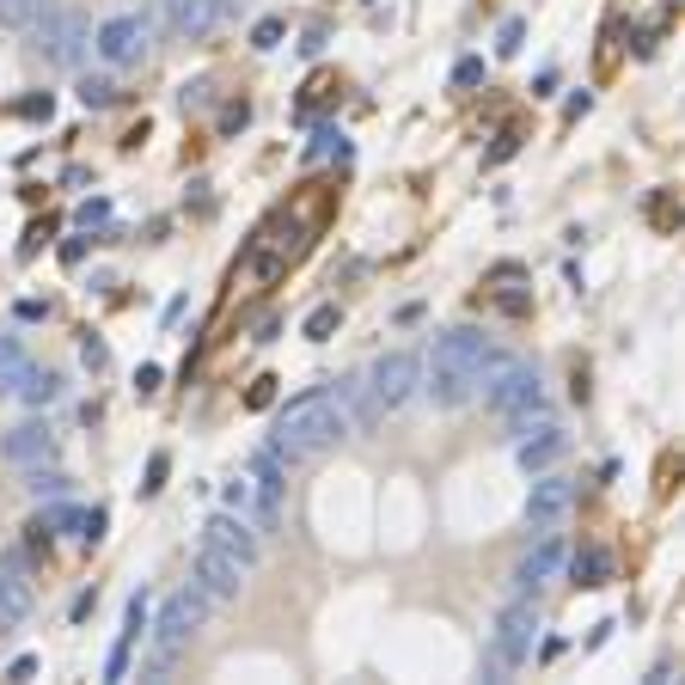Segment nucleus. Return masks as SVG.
<instances>
[{
  "mask_svg": "<svg viewBox=\"0 0 685 685\" xmlns=\"http://www.w3.org/2000/svg\"><path fill=\"white\" fill-rule=\"evenodd\" d=\"M342 435H349V417H342L337 398H331V392H300V398H288V405L276 410L269 447H276L281 459H312V453L337 447Z\"/></svg>",
  "mask_w": 685,
  "mask_h": 685,
  "instance_id": "f257e3e1",
  "label": "nucleus"
},
{
  "mask_svg": "<svg viewBox=\"0 0 685 685\" xmlns=\"http://www.w3.org/2000/svg\"><path fill=\"white\" fill-rule=\"evenodd\" d=\"M490 349L478 325H459L435 342V356H429V374H422V392H429V405L435 410H459L471 405V392H478V356Z\"/></svg>",
  "mask_w": 685,
  "mask_h": 685,
  "instance_id": "f03ea898",
  "label": "nucleus"
},
{
  "mask_svg": "<svg viewBox=\"0 0 685 685\" xmlns=\"http://www.w3.org/2000/svg\"><path fill=\"white\" fill-rule=\"evenodd\" d=\"M208 606H215V600H208L196 581L171 593L166 606H159V618H154V649H147V668H141V680H159V673L171 668V654H178L190 637H196V630H203Z\"/></svg>",
  "mask_w": 685,
  "mask_h": 685,
  "instance_id": "7ed1b4c3",
  "label": "nucleus"
},
{
  "mask_svg": "<svg viewBox=\"0 0 685 685\" xmlns=\"http://www.w3.org/2000/svg\"><path fill=\"white\" fill-rule=\"evenodd\" d=\"M422 386V361L410 356V349H392V356H380L368 374H361V392H368V405H374V417H392V410H405L410 398H417Z\"/></svg>",
  "mask_w": 685,
  "mask_h": 685,
  "instance_id": "20e7f679",
  "label": "nucleus"
},
{
  "mask_svg": "<svg viewBox=\"0 0 685 685\" xmlns=\"http://www.w3.org/2000/svg\"><path fill=\"white\" fill-rule=\"evenodd\" d=\"M532 642H539V612H532V593L508 600L496 612V637H490V673H508L520 661H532Z\"/></svg>",
  "mask_w": 685,
  "mask_h": 685,
  "instance_id": "39448f33",
  "label": "nucleus"
},
{
  "mask_svg": "<svg viewBox=\"0 0 685 685\" xmlns=\"http://www.w3.org/2000/svg\"><path fill=\"white\" fill-rule=\"evenodd\" d=\"M483 410H490V417H496L502 429H508V435H520L527 422L545 417V386H539V374H532L527 361H520V368H514V374L502 380V386L490 392V398H483Z\"/></svg>",
  "mask_w": 685,
  "mask_h": 685,
  "instance_id": "423d86ee",
  "label": "nucleus"
},
{
  "mask_svg": "<svg viewBox=\"0 0 685 685\" xmlns=\"http://www.w3.org/2000/svg\"><path fill=\"white\" fill-rule=\"evenodd\" d=\"M576 508V483L557 478V471H532V490H527V527L532 532H557Z\"/></svg>",
  "mask_w": 685,
  "mask_h": 685,
  "instance_id": "0eeeda50",
  "label": "nucleus"
},
{
  "mask_svg": "<svg viewBox=\"0 0 685 685\" xmlns=\"http://www.w3.org/2000/svg\"><path fill=\"white\" fill-rule=\"evenodd\" d=\"M37 19H44V25H37V49H44L49 62H56V68H80V62H86V37H93V32H86V19L68 13V7H62V13H37Z\"/></svg>",
  "mask_w": 685,
  "mask_h": 685,
  "instance_id": "6e6552de",
  "label": "nucleus"
},
{
  "mask_svg": "<svg viewBox=\"0 0 685 685\" xmlns=\"http://www.w3.org/2000/svg\"><path fill=\"white\" fill-rule=\"evenodd\" d=\"M93 49H98V62H110V68L141 62V49H147V19H141V13L105 19V25L93 32Z\"/></svg>",
  "mask_w": 685,
  "mask_h": 685,
  "instance_id": "1a4fd4ad",
  "label": "nucleus"
},
{
  "mask_svg": "<svg viewBox=\"0 0 685 685\" xmlns=\"http://www.w3.org/2000/svg\"><path fill=\"white\" fill-rule=\"evenodd\" d=\"M563 563H569V545H563L557 532H539V539L527 545V557L514 563V588H520V593L551 588V581L563 576Z\"/></svg>",
  "mask_w": 685,
  "mask_h": 685,
  "instance_id": "9d476101",
  "label": "nucleus"
},
{
  "mask_svg": "<svg viewBox=\"0 0 685 685\" xmlns=\"http://www.w3.org/2000/svg\"><path fill=\"white\" fill-rule=\"evenodd\" d=\"M190 581H196L215 606H227V600H239V588H245V563H233L227 551L203 545V551H196V563H190Z\"/></svg>",
  "mask_w": 685,
  "mask_h": 685,
  "instance_id": "9b49d317",
  "label": "nucleus"
},
{
  "mask_svg": "<svg viewBox=\"0 0 685 685\" xmlns=\"http://www.w3.org/2000/svg\"><path fill=\"white\" fill-rule=\"evenodd\" d=\"M563 447H569V435H563L551 417L527 422V429L514 435V459H520V471H527V478H532V471H551V466H557Z\"/></svg>",
  "mask_w": 685,
  "mask_h": 685,
  "instance_id": "f8f14e48",
  "label": "nucleus"
},
{
  "mask_svg": "<svg viewBox=\"0 0 685 685\" xmlns=\"http://www.w3.org/2000/svg\"><path fill=\"white\" fill-rule=\"evenodd\" d=\"M32 606H37V588H32V576H25V557L7 551V557H0V630L25 624Z\"/></svg>",
  "mask_w": 685,
  "mask_h": 685,
  "instance_id": "ddd939ff",
  "label": "nucleus"
},
{
  "mask_svg": "<svg viewBox=\"0 0 685 685\" xmlns=\"http://www.w3.org/2000/svg\"><path fill=\"white\" fill-rule=\"evenodd\" d=\"M203 545H215V551H227L233 563H245V569H257V532L245 527V514H215L203 527Z\"/></svg>",
  "mask_w": 685,
  "mask_h": 685,
  "instance_id": "4468645a",
  "label": "nucleus"
},
{
  "mask_svg": "<svg viewBox=\"0 0 685 685\" xmlns=\"http://www.w3.org/2000/svg\"><path fill=\"white\" fill-rule=\"evenodd\" d=\"M227 7H233V0H166V19H171V32L178 37L196 44V37H208L220 19H227Z\"/></svg>",
  "mask_w": 685,
  "mask_h": 685,
  "instance_id": "2eb2a0df",
  "label": "nucleus"
},
{
  "mask_svg": "<svg viewBox=\"0 0 685 685\" xmlns=\"http://www.w3.org/2000/svg\"><path fill=\"white\" fill-rule=\"evenodd\" d=\"M0 453H7V466H44V459H56V435H49V422H25V429H13V435L0 441Z\"/></svg>",
  "mask_w": 685,
  "mask_h": 685,
  "instance_id": "dca6fc26",
  "label": "nucleus"
},
{
  "mask_svg": "<svg viewBox=\"0 0 685 685\" xmlns=\"http://www.w3.org/2000/svg\"><path fill=\"white\" fill-rule=\"evenodd\" d=\"M13 398H25V405H56L62 398V374H49V368H25V380H19V392Z\"/></svg>",
  "mask_w": 685,
  "mask_h": 685,
  "instance_id": "f3484780",
  "label": "nucleus"
},
{
  "mask_svg": "<svg viewBox=\"0 0 685 685\" xmlns=\"http://www.w3.org/2000/svg\"><path fill=\"white\" fill-rule=\"evenodd\" d=\"M563 569H576L581 588H606V581H612V551L593 545V551H581V557H569Z\"/></svg>",
  "mask_w": 685,
  "mask_h": 685,
  "instance_id": "a211bd4d",
  "label": "nucleus"
},
{
  "mask_svg": "<svg viewBox=\"0 0 685 685\" xmlns=\"http://www.w3.org/2000/svg\"><path fill=\"white\" fill-rule=\"evenodd\" d=\"M25 490H32V496H68V471L56 466V459H44V466H25Z\"/></svg>",
  "mask_w": 685,
  "mask_h": 685,
  "instance_id": "6ab92c4d",
  "label": "nucleus"
},
{
  "mask_svg": "<svg viewBox=\"0 0 685 685\" xmlns=\"http://www.w3.org/2000/svg\"><path fill=\"white\" fill-rule=\"evenodd\" d=\"M37 13H44V0H0V25H7V32L37 25Z\"/></svg>",
  "mask_w": 685,
  "mask_h": 685,
  "instance_id": "aec40b11",
  "label": "nucleus"
},
{
  "mask_svg": "<svg viewBox=\"0 0 685 685\" xmlns=\"http://www.w3.org/2000/svg\"><path fill=\"white\" fill-rule=\"evenodd\" d=\"M337 325H342V312H337V307H312V312H307V337H312V342H325Z\"/></svg>",
  "mask_w": 685,
  "mask_h": 685,
  "instance_id": "412c9836",
  "label": "nucleus"
},
{
  "mask_svg": "<svg viewBox=\"0 0 685 685\" xmlns=\"http://www.w3.org/2000/svg\"><path fill=\"white\" fill-rule=\"evenodd\" d=\"M110 98H117V86H110V80H105V74H98V80H80V105H93V110H105V105H110Z\"/></svg>",
  "mask_w": 685,
  "mask_h": 685,
  "instance_id": "4be33fe9",
  "label": "nucleus"
},
{
  "mask_svg": "<svg viewBox=\"0 0 685 685\" xmlns=\"http://www.w3.org/2000/svg\"><path fill=\"white\" fill-rule=\"evenodd\" d=\"M166 471H171V459L154 453V459H147V478H141V496H159V490H166Z\"/></svg>",
  "mask_w": 685,
  "mask_h": 685,
  "instance_id": "5701e85b",
  "label": "nucleus"
},
{
  "mask_svg": "<svg viewBox=\"0 0 685 685\" xmlns=\"http://www.w3.org/2000/svg\"><path fill=\"white\" fill-rule=\"evenodd\" d=\"M331 154H349V147H342V129H319V141H312V159H331Z\"/></svg>",
  "mask_w": 685,
  "mask_h": 685,
  "instance_id": "b1692460",
  "label": "nucleus"
},
{
  "mask_svg": "<svg viewBox=\"0 0 685 685\" xmlns=\"http://www.w3.org/2000/svg\"><path fill=\"white\" fill-rule=\"evenodd\" d=\"M19 361H25V342H19L13 331H0V374H13Z\"/></svg>",
  "mask_w": 685,
  "mask_h": 685,
  "instance_id": "393cba45",
  "label": "nucleus"
},
{
  "mask_svg": "<svg viewBox=\"0 0 685 685\" xmlns=\"http://www.w3.org/2000/svg\"><path fill=\"white\" fill-rule=\"evenodd\" d=\"M141 630H147V593H135V600H129V618H123V637L141 642Z\"/></svg>",
  "mask_w": 685,
  "mask_h": 685,
  "instance_id": "a878e982",
  "label": "nucleus"
},
{
  "mask_svg": "<svg viewBox=\"0 0 685 685\" xmlns=\"http://www.w3.org/2000/svg\"><path fill=\"white\" fill-rule=\"evenodd\" d=\"M129 649H135V637H117V649H110V661H105V680H123L129 673Z\"/></svg>",
  "mask_w": 685,
  "mask_h": 685,
  "instance_id": "bb28decb",
  "label": "nucleus"
},
{
  "mask_svg": "<svg viewBox=\"0 0 685 685\" xmlns=\"http://www.w3.org/2000/svg\"><path fill=\"white\" fill-rule=\"evenodd\" d=\"M281 32H288L281 19H257V32H251V44H257V49H276V44H281Z\"/></svg>",
  "mask_w": 685,
  "mask_h": 685,
  "instance_id": "cd10ccee",
  "label": "nucleus"
},
{
  "mask_svg": "<svg viewBox=\"0 0 685 685\" xmlns=\"http://www.w3.org/2000/svg\"><path fill=\"white\" fill-rule=\"evenodd\" d=\"M227 508H233V514H251V478H233V483H227Z\"/></svg>",
  "mask_w": 685,
  "mask_h": 685,
  "instance_id": "c85d7f7f",
  "label": "nucleus"
},
{
  "mask_svg": "<svg viewBox=\"0 0 685 685\" xmlns=\"http://www.w3.org/2000/svg\"><path fill=\"white\" fill-rule=\"evenodd\" d=\"M478 80H483V62H478V56H471V62H459V68H453V86H478Z\"/></svg>",
  "mask_w": 685,
  "mask_h": 685,
  "instance_id": "c756f323",
  "label": "nucleus"
},
{
  "mask_svg": "<svg viewBox=\"0 0 685 685\" xmlns=\"http://www.w3.org/2000/svg\"><path fill=\"white\" fill-rule=\"evenodd\" d=\"M520 32H527V25H520V19H508V25H502V56H514V49H520Z\"/></svg>",
  "mask_w": 685,
  "mask_h": 685,
  "instance_id": "7c9ffc66",
  "label": "nucleus"
},
{
  "mask_svg": "<svg viewBox=\"0 0 685 685\" xmlns=\"http://www.w3.org/2000/svg\"><path fill=\"white\" fill-rule=\"evenodd\" d=\"M49 110H56V98H25V105H19V117H44V123H49Z\"/></svg>",
  "mask_w": 685,
  "mask_h": 685,
  "instance_id": "2f4dec72",
  "label": "nucleus"
},
{
  "mask_svg": "<svg viewBox=\"0 0 685 685\" xmlns=\"http://www.w3.org/2000/svg\"><path fill=\"white\" fill-rule=\"evenodd\" d=\"M105 215H110V203H105V196H93V203L80 208V227H93V220H105Z\"/></svg>",
  "mask_w": 685,
  "mask_h": 685,
  "instance_id": "473e14b6",
  "label": "nucleus"
},
{
  "mask_svg": "<svg viewBox=\"0 0 685 685\" xmlns=\"http://www.w3.org/2000/svg\"><path fill=\"white\" fill-rule=\"evenodd\" d=\"M80 361H86V368H105V342L86 337V342H80Z\"/></svg>",
  "mask_w": 685,
  "mask_h": 685,
  "instance_id": "72a5a7b5",
  "label": "nucleus"
},
{
  "mask_svg": "<svg viewBox=\"0 0 685 685\" xmlns=\"http://www.w3.org/2000/svg\"><path fill=\"white\" fill-rule=\"evenodd\" d=\"M32 673H37V654H19L13 668H7V680H32Z\"/></svg>",
  "mask_w": 685,
  "mask_h": 685,
  "instance_id": "f704fd0d",
  "label": "nucleus"
}]
</instances>
